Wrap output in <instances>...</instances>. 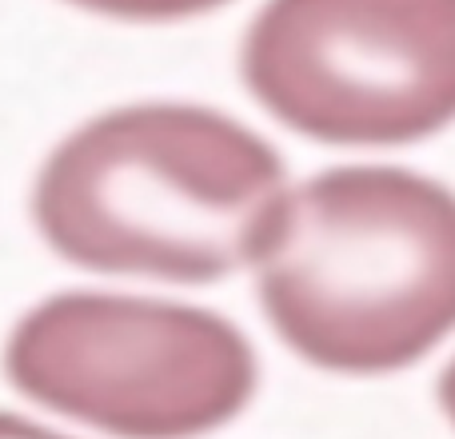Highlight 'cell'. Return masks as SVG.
Instances as JSON below:
<instances>
[{
  "mask_svg": "<svg viewBox=\"0 0 455 439\" xmlns=\"http://www.w3.org/2000/svg\"><path fill=\"white\" fill-rule=\"evenodd\" d=\"M64 4L120 24H180L228 8L235 0H64Z\"/></svg>",
  "mask_w": 455,
  "mask_h": 439,
  "instance_id": "5",
  "label": "cell"
},
{
  "mask_svg": "<svg viewBox=\"0 0 455 439\" xmlns=\"http://www.w3.org/2000/svg\"><path fill=\"white\" fill-rule=\"evenodd\" d=\"M435 403H440V416L448 419V427L455 432V355L443 363L440 379H435Z\"/></svg>",
  "mask_w": 455,
  "mask_h": 439,
  "instance_id": "7",
  "label": "cell"
},
{
  "mask_svg": "<svg viewBox=\"0 0 455 439\" xmlns=\"http://www.w3.org/2000/svg\"><path fill=\"white\" fill-rule=\"evenodd\" d=\"M291 192L283 156L212 104L136 100L48 148L28 216L56 259L108 280L208 288L251 272Z\"/></svg>",
  "mask_w": 455,
  "mask_h": 439,
  "instance_id": "1",
  "label": "cell"
},
{
  "mask_svg": "<svg viewBox=\"0 0 455 439\" xmlns=\"http://www.w3.org/2000/svg\"><path fill=\"white\" fill-rule=\"evenodd\" d=\"M0 439H76L60 427H48L32 416H20V411H4L0 408Z\"/></svg>",
  "mask_w": 455,
  "mask_h": 439,
  "instance_id": "6",
  "label": "cell"
},
{
  "mask_svg": "<svg viewBox=\"0 0 455 439\" xmlns=\"http://www.w3.org/2000/svg\"><path fill=\"white\" fill-rule=\"evenodd\" d=\"M256 304L291 355L344 379L424 363L455 336V188L403 164L291 184Z\"/></svg>",
  "mask_w": 455,
  "mask_h": 439,
  "instance_id": "2",
  "label": "cell"
},
{
  "mask_svg": "<svg viewBox=\"0 0 455 439\" xmlns=\"http://www.w3.org/2000/svg\"><path fill=\"white\" fill-rule=\"evenodd\" d=\"M240 80L312 144H424L455 124V0H264Z\"/></svg>",
  "mask_w": 455,
  "mask_h": 439,
  "instance_id": "4",
  "label": "cell"
},
{
  "mask_svg": "<svg viewBox=\"0 0 455 439\" xmlns=\"http://www.w3.org/2000/svg\"><path fill=\"white\" fill-rule=\"evenodd\" d=\"M0 368L16 395L108 439H204L259 392L243 328L200 304L64 288L16 315Z\"/></svg>",
  "mask_w": 455,
  "mask_h": 439,
  "instance_id": "3",
  "label": "cell"
}]
</instances>
